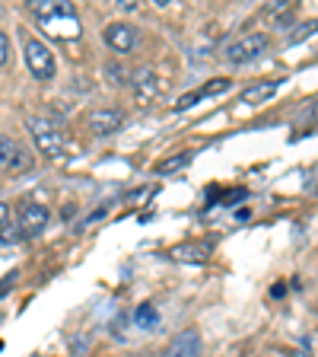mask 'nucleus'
I'll use <instances>...</instances> for the list:
<instances>
[{
	"label": "nucleus",
	"mask_w": 318,
	"mask_h": 357,
	"mask_svg": "<svg viewBox=\"0 0 318 357\" xmlns=\"http://www.w3.org/2000/svg\"><path fill=\"white\" fill-rule=\"evenodd\" d=\"M29 7H32V13H35L45 36L58 38V42H74V38H80V20H77L70 3L42 0V3H29Z\"/></svg>",
	"instance_id": "f257e3e1"
},
{
	"label": "nucleus",
	"mask_w": 318,
	"mask_h": 357,
	"mask_svg": "<svg viewBox=\"0 0 318 357\" xmlns=\"http://www.w3.org/2000/svg\"><path fill=\"white\" fill-rule=\"evenodd\" d=\"M26 128H29L32 141H35L42 156H48V160H61V156H64V134L48 119H35V115H32V119H26Z\"/></svg>",
	"instance_id": "f03ea898"
},
{
	"label": "nucleus",
	"mask_w": 318,
	"mask_h": 357,
	"mask_svg": "<svg viewBox=\"0 0 318 357\" xmlns=\"http://www.w3.org/2000/svg\"><path fill=\"white\" fill-rule=\"evenodd\" d=\"M22 52H26V64H29V70H32L35 80H51L54 77V54H51L48 45L29 36L26 45H22Z\"/></svg>",
	"instance_id": "7ed1b4c3"
},
{
	"label": "nucleus",
	"mask_w": 318,
	"mask_h": 357,
	"mask_svg": "<svg viewBox=\"0 0 318 357\" xmlns=\"http://www.w3.org/2000/svg\"><path fill=\"white\" fill-rule=\"evenodd\" d=\"M264 52H267V36L264 32H252V36H242L236 42H230L223 54H226L230 64H248V61L261 58Z\"/></svg>",
	"instance_id": "20e7f679"
},
{
	"label": "nucleus",
	"mask_w": 318,
	"mask_h": 357,
	"mask_svg": "<svg viewBox=\"0 0 318 357\" xmlns=\"http://www.w3.org/2000/svg\"><path fill=\"white\" fill-rule=\"evenodd\" d=\"M89 131L96 134V137H109V134H115L121 125H125V115H121L118 109H93L89 112V119H86Z\"/></svg>",
	"instance_id": "39448f33"
},
{
	"label": "nucleus",
	"mask_w": 318,
	"mask_h": 357,
	"mask_svg": "<svg viewBox=\"0 0 318 357\" xmlns=\"http://www.w3.org/2000/svg\"><path fill=\"white\" fill-rule=\"evenodd\" d=\"M105 45H109L111 52H131L134 48V42H137V29H134L131 22H109L105 26Z\"/></svg>",
	"instance_id": "423d86ee"
},
{
	"label": "nucleus",
	"mask_w": 318,
	"mask_h": 357,
	"mask_svg": "<svg viewBox=\"0 0 318 357\" xmlns=\"http://www.w3.org/2000/svg\"><path fill=\"white\" fill-rule=\"evenodd\" d=\"M19 227L26 236H35V233H42L45 227H48V208L45 204H38V201H29L26 208H22L19 214Z\"/></svg>",
	"instance_id": "0eeeda50"
},
{
	"label": "nucleus",
	"mask_w": 318,
	"mask_h": 357,
	"mask_svg": "<svg viewBox=\"0 0 318 357\" xmlns=\"http://www.w3.org/2000/svg\"><path fill=\"white\" fill-rule=\"evenodd\" d=\"M159 93H163V80H159L153 70H141V74L134 77V99H137L141 105L153 102Z\"/></svg>",
	"instance_id": "6e6552de"
},
{
	"label": "nucleus",
	"mask_w": 318,
	"mask_h": 357,
	"mask_svg": "<svg viewBox=\"0 0 318 357\" xmlns=\"http://www.w3.org/2000/svg\"><path fill=\"white\" fill-rule=\"evenodd\" d=\"M163 357H200V335L194 332V328L175 335Z\"/></svg>",
	"instance_id": "1a4fd4ad"
},
{
	"label": "nucleus",
	"mask_w": 318,
	"mask_h": 357,
	"mask_svg": "<svg viewBox=\"0 0 318 357\" xmlns=\"http://www.w3.org/2000/svg\"><path fill=\"white\" fill-rule=\"evenodd\" d=\"M169 259L175 261H207L210 259V245L207 243H185L169 249Z\"/></svg>",
	"instance_id": "9d476101"
},
{
	"label": "nucleus",
	"mask_w": 318,
	"mask_h": 357,
	"mask_svg": "<svg viewBox=\"0 0 318 357\" xmlns=\"http://www.w3.org/2000/svg\"><path fill=\"white\" fill-rule=\"evenodd\" d=\"M277 93V83H261V86H248L242 89V102L245 105H258V102H267V99Z\"/></svg>",
	"instance_id": "9b49d317"
},
{
	"label": "nucleus",
	"mask_w": 318,
	"mask_h": 357,
	"mask_svg": "<svg viewBox=\"0 0 318 357\" xmlns=\"http://www.w3.org/2000/svg\"><path fill=\"white\" fill-rule=\"evenodd\" d=\"M19 144L13 141V137H7V134H0V169H10V163L16 160V153H19Z\"/></svg>",
	"instance_id": "f8f14e48"
},
{
	"label": "nucleus",
	"mask_w": 318,
	"mask_h": 357,
	"mask_svg": "<svg viewBox=\"0 0 318 357\" xmlns=\"http://www.w3.org/2000/svg\"><path fill=\"white\" fill-rule=\"evenodd\" d=\"M188 163H191V153H178V156H172V160H166V163L159 166V176H172V172L185 169Z\"/></svg>",
	"instance_id": "ddd939ff"
},
{
	"label": "nucleus",
	"mask_w": 318,
	"mask_h": 357,
	"mask_svg": "<svg viewBox=\"0 0 318 357\" xmlns=\"http://www.w3.org/2000/svg\"><path fill=\"white\" fill-rule=\"evenodd\" d=\"M134 319L141 322V326H156V319H159V316H156V310L147 303V306H141V310L134 312Z\"/></svg>",
	"instance_id": "4468645a"
},
{
	"label": "nucleus",
	"mask_w": 318,
	"mask_h": 357,
	"mask_svg": "<svg viewBox=\"0 0 318 357\" xmlns=\"http://www.w3.org/2000/svg\"><path fill=\"white\" fill-rule=\"evenodd\" d=\"M226 89H230V80H214L200 89V93H204V96H214V93H226Z\"/></svg>",
	"instance_id": "2eb2a0df"
},
{
	"label": "nucleus",
	"mask_w": 318,
	"mask_h": 357,
	"mask_svg": "<svg viewBox=\"0 0 318 357\" xmlns=\"http://www.w3.org/2000/svg\"><path fill=\"white\" fill-rule=\"evenodd\" d=\"M315 29H318V22H315V20H312V22H305V26L296 32V36H289V42H293V45H296V42H303V38H309Z\"/></svg>",
	"instance_id": "dca6fc26"
},
{
	"label": "nucleus",
	"mask_w": 318,
	"mask_h": 357,
	"mask_svg": "<svg viewBox=\"0 0 318 357\" xmlns=\"http://www.w3.org/2000/svg\"><path fill=\"white\" fill-rule=\"evenodd\" d=\"M7 54H10V38L7 32H0V67L7 64Z\"/></svg>",
	"instance_id": "f3484780"
},
{
	"label": "nucleus",
	"mask_w": 318,
	"mask_h": 357,
	"mask_svg": "<svg viewBox=\"0 0 318 357\" xmlns=\"http://www.w3.org/2000/svg\"><path fill=\"white\" fill-rule=\"evenodd\" d=\"M7 223H10V204H3V201H0V230H3Z\"/></svg>",
	"instance_id": "a211bd4d"
},
{
	"label": "nucleus",
	"mask_w": 318,
	"mask_h": 357,
	"mask_svg": "<svg viewBox=\"0 0 318 357\" xmlns=\"http://www.w3.org/2000/svg\"><path fill=\"white\" fill-rule=\"evenodd\" d=\"M293 357H312V351H309V348H305V344H303V348H299V351H296V354H293Z\"/></svg>",
	"instance_id": "6ab92c4d"
},
{
	"label": "nucleus",
	"mask_w": 318,
	"mask_h": 357,
	"mask_svg": "<svg viewBox=\"0 0 318 357\" xmlns=\"http://www.w3.org/2000/svg\"><path fill=\"white\" fill-rule=\"evenodd\" d=\"M309 119H312V121H318V102L309 109Z\"/></svg>",
	"instance_id": "aec40b11"
}]
</instances>
